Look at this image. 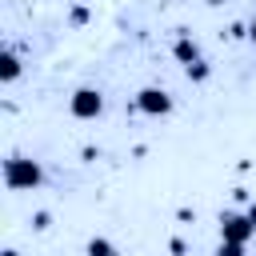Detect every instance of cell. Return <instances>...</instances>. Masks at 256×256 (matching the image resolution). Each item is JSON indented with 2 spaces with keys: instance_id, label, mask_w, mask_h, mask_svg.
Returning a JSON list of instances; mask_svg holds the SVG:
<instances>
[{
  "instance_id": "7a4b0ae2",
  "label": "cell",
  "mask_w": 256,
  "mask_h": 256,
  "mask_svg": "<svg viewBox=\"0 0 256 256\" xmlns=\"http://www.w3.org/2000/svg\"><path fill=\"white\" fill-rule=\"evenodd\" d=\"M256 236V224L248 220V212H220V240L224 244H248Z\"/></svg>"
},
{
  "instance_id": "5bb4252c",
  "label": "cell",
  "mask_w": 256,
  "mask_h": 256,
  "mask_svg": "<svg viewBox=\"0 0 256 256\" xmlns=\"http://www.w3.org/2000/svg\"><path fill=\"white\" fill-rule=\"evenodd\" d=\"M248 220H252V224H256V200H252V204H248Z\"/></svg>"
},
{
  "instance_id": "30bf717a",
  "label": "cell",
  "mask_w": 256,
  "mask_h": 256,
  "mask_svg": "<svg viewBox=\"0 0 256 256\" xmlns=\"http://www.w3.org/2000/svg\"><path fill=\"white\" fill-rule=\"evenodd\" d=\"M32 228H36V232H48V228H52V216H48V212H36V216H32Z\"/></svg>"
},
{
  "instance_id": "2e32d148",
  "label": "cell",
  "mask_w": 256,
  "mask_h": 256,
  "mask_svg": "<svg viewBox=\"0 0 256 256\" xmlns=\"http://www.w3.org/2000/svg\"><path fill=\"white\" fill-rule=\"evenodd\" d=\"M0 256H20V252H16V248H4V252H0Z\"/></svg>"
},
{
  "instance_id": "3957f363",
  "label": "cell",
  "mask_w": 256,
  "mask_h": 256,
  "mask_svg": "<svg viewBox=\"0 0 256 256\" xmlns=\"http://www.w3.org/2000/svg\"><path fill=\"white\" fill-rule=\"evenodd\" d=\"M68 112H72L76 120H96V116L104 112V92H100V88H76V92L68 96Z\"/></svg>"
},
{
  "instance_id": "8992f818",
  "label": "cell",
  "mask_w": 256,
  "mask_h": 256,
  "mask_svg": "<svg viewBox=\"0 0 256 256\" xmlns=\"http://www.w3.org/2000/svg\"><path fill=\"white\" fill-rule=\"evenodd\" d=\"M0 80H4V84L20 80V56H16L12 48H4V52H0Z\"/></svg>"
},
{
  "instance_id": "7c38bea8",
  "label": "cell",
  "mask_w": 256,
  "mask_h": 256,
  "mask_svg": "<svg viewBox=\"0 0 256 256\" xmlns=\"http://www.w3.org/2000/svg\"><path fill=\"white\" fill-rule=\"evenodd\" d=\"M168 252H172V256H184V252H188V244H184L180 236H172V240H168Z\"/></svg>"
},
{
  "instance_id": "277c9868",
  "label": "cell",
  "mask_w": 256,
  "mask_h": 256,
  "mask_svg": "<svg viewBox=\"0 0 256 256\" xmlns=\"http://www.w3.org/2000/svg\"><path fill=\"white\" fill-rule=\"evenodd\" d=\"M136 112H144V116H168V112H172V96H168L164 88L148 84V88L136 92Z\"/></svg>"
},
{
  "instance_id": "52a82bcc",
  "label": "cell",
  "mask_w": 256,
  "mask_h": 256,
  "mask_svg": "<svg viewBox=\"0 0 256 256\" xmlns=\"http://www.w3.org/2000/svg\"><path fill=\"white\" fill-rule=\"evenodd\" d=\"M84 256H120V252H116V244L108 236H92L88 248H84Z\"/></svg>"
},
{
  "instance_id": "e0dca14e",
  "label": "cell",
  "mask_w": 256,
  "mask_h": 256,
  "mask_svg": "<svg viewBox=\"0 0 256 256\" xmlns=\"http://www.w3.org/2000/svg\"><path fill=\"white\" fill-rule=\"evenodd\" d=\"M204 4H212V8H220V4H228V0H204Z\"/></svg>"
},
{
  "instance_id": "8fae6325",
  "label": "cell",
  "mask_w": 256,
  "mask_h": 256,
  "mask_svg": "<svg viewBox=\"0 0 256 256\" xmlns=\"http://www.w3.org/2000/svg\"><path fill=\"white\" fill-rule=\"evenodd\" d=\"M216 256H244V248H240V244H224V240H220Z\"/></svg>"
},
{
  "instance_id": "5b68a950",
  "label": "cell",
  "mask_w": 256,
  "mask_h": 256,
  "mask_svg": "<svg viewBox=\"0 0 256 256\" xmlns=\"http://www.w3.org/2000/svg\"><path fill=\"white\" fill-rule=\"evenodd\" d=\"M172 56H176L184 68H188V64H196V60H204V56H200V44L192 40V32H180V36L172 40Z\"/></svg>"
},
{
  "instance_id": "6da1fadb",
  "label": "cell",
  "mask_w": 256,
  "mask_h": 256,
  "mask_svg": "<svg viewBox=\"0 0 256 256\" xmlns=\"http://www.w3.org/2000/svg\"><path fill=\"white\" fill-rule=\"evenodd\" d=\"M4 184H8L12 192H32V188H40V184H44L40 160H32V156H8V160H4Z\"/></svg>"
},
{
  "instance_id": "9a60e30c",
  "label": "cell",
  "mask_w": 256,
  "mask_h": 256,
  "mask_svg": "<svg viewBox=\"0 0 256 256\" xmlns=\"http://www.w3.org/2000/svg\"><path fill=\"white\" fill-rule=\"evenodd\" d=\"M248 40H252V44H256V20H252V24H248Z\"/></svg>"
},
{
  "instance_id": "9c48e42d",
  "label": "cell",
  "mask_w": 256,
  "mask_h": 256,
  "mask_svg": "<svg viewBox=\"0 0 256 256\" xmlns=\"http://www.w3.org/2000/svg\"><path fill=\"white\" fill-rule=\"evenodd\" d=\"M68 20H72L76 28H80V24H88V8H84V4H72V12H68Z\"/></svg>"
},
{
  "instance_id": "4fadbf2b",
  "label": "cell",
  "mask_w": 256,
  "mask_h": 256,
  "mask_svg": "<svg viewBox=\"0 0 256 256\" xmlns=\"http://www.w3.org/2000/svg\"><path fill=\"white\" fill-rule=\"evenodd\" d=\"M244 36H248L244 24H232V28H228V40H244Z\"/></svg>"
},
{
  "instance_id": "ba28073f",
  "label": "cell",
  "mask_w": 256,
  "mask_h": 256,
  "mask_svg": "<svg viewBox=\"0 0 256 256\" xmlns=\"http://www.w3.org/2000/svg\"><path fill=\"white\" fill-rule=\"evenodd\" d=\"M184 76H188L192 84H204V80L212 76V64H208V60H196V64H188V68H184Z\"/></svg>"
}]
</instances>
